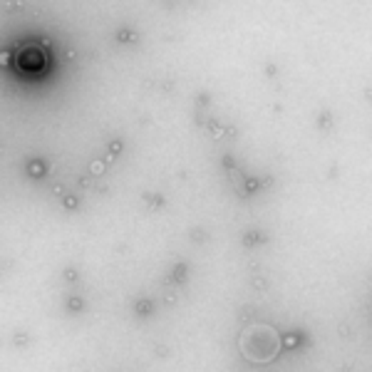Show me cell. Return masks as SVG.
<instances>
[{
    "instance_id": "obj_1",
    "label": "cell",
    "mask_w": 372,
    "mask_h": 372,
    "mask_svg": "<svg viewBox=\"0 0 372 372\" xmlns=\"http://www.w3.org/2000/svg\"><path fill=\"white\" fill-rule=\"evenodd\" d=\"M238 348H241V353L246 355V360L258 363V365H266L278 355L280 338L271 325L253 323L241 333V338H238Z\"/></svg>"
},
{
    "instance_id": "obj_2",
    "label": "cell",
    "mask_w": 372,
    "mask_h": 372,
    "mask_svg": "<svg viewBox=\"0 0 372 372\" xmlns=\"http://www.w3.org/2000/svg\"><path fill=\"white\" fill-rule=\"evenodd\" d=\"M43 53H38L35 48H28L23 53V58H20V65L23 68H28V70H38V68H43Z\"/></svg>"
}]
</instances>
